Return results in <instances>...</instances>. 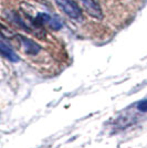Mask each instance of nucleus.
<instances>
[{
    "instance_id": "1",
    "label": "nucleus",
    "mask_w": 147,
    "mask_h": 148,
    "mask_svg": "<svg viewBox=\"0 0 147 148\" xmlns=\"http://www.w3.org/2000/svg\"><path fill=\"white\" fill-rule=\"evenodd\" d=\"M55 3L61 8L63 12L71 19L82 20V11L73 0H54Z\"/></svg>"
},
{
    "instance_id": "4",
    "label": "nucleus",
    "mask_w": 147,
    "mask_h": 148,
    "mask_svg": "<svg viewBox=\"0 0 147 148\" xmlns=\"http://www.w3.org/2000/svg\"><path fill=\"white\" fill-rule=\"evenodd\" d=\"M0 53L5 56V58H7L9 61H11V62L19 61V56H17V53H16L1 38H0Z\"/></svg>"
},
{
    "instance_id": "3",
    "label": "nucleus",
    "mask_w": 147,
    "mask_h": 148,
    "mask_svg": "<svg viewBox=\"0 0 147 148\" xmlns=\"http://www.w3.org/2000/svg\"><path fill=\"white\" fill-rule=\"evenodd\" d=\"M18 38L27 54H29V56H36V54H38L40 52V50H41L40 45L38 43H36L34 41H32L31 39H28V38L23 37V36H18Z\"/></svg>"
},
{
    "instance_id": "2",
    "label": "nucleus",
    "mask_w": 147,
    "mask_h": 148,
    "mask_svg": "<svg viewBox=\"0 0 147 148\" xmlns=\"http://www.w3.org/2000/svg\"><path fill=\"white\" fill-rule=\"evenodd\" d=\"M78 2L85 10L86 13L92 18L98 19V20L103 18V11L95 0H78Z\"/></svg>"
},
{
    "instance_id": "6",
    "label": "nucleus",
    "mask_w": 147,
    "mask_h": 148,
    "mask_svg": "<svg viewBox=\"0 0 147 148\" xmlns=\"http://www.w3.org/2000/svg\"><path fill=\"white\" fill-rule=\"evenodd\" d=\"M136 107H137V110L139 112H142V113H147V99H143L139 103H137Z\"/></svg>"
},
{
    "instance_id": "5",
    "label": "nucleus",
    "mask_w": 147,
    "mask_h": 148,
    "mask_svg": "<svg viewBox=\"0 0 147 148\" xmlns=\"http://www.w3.org/2000/svg\"><path fill=\"white\" fill-rule=\"evenodd\" d=\"M47 25H49L50 28L53 29V30H60L62 27H63V22H62L61 19L58 18L56 16H54V17H50L49 21H48Z\"/></svg>"
}]
</instances>
